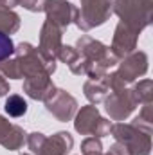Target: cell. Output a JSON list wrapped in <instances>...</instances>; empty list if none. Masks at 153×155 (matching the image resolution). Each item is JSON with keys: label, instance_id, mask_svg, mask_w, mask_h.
Listing matches in <instances>:
<instances>
[{"label": "cell", "instance_id": "1", "mask_svg": "<svg viewBox=\"0 0 153 155\" xmlns=\"http://www.w3.org/2000/svg\"><path fill=\"white\" fill-rule=\"evenodd\" d=\"M76 49L85 61V74L90 76V79L103 78L110 67L119 63V60L106 45L90 36H81L76 43Z\"/></svg>", "mask_w": 153, "mask_h": 155}, {"label": "cell", "instance_id": "2", "mask_svg": "<svg viewBox=\"0 0 153 155\" xmlns=\"http://www.w3.org/2000/svg\"><path fill=\"white\" fill-rule=\"evenodd\" d=\"M151 5L153 0H117L114 4V11L124 25L139 35L151 24Z\"/></svg>", "mask_w": 153, "mask_h": 155}, {"label": "cell", "instance_id": "3", "mask_svg": "<svg viewBox=\"0 0 153 155\" xmlns=\"http://www.w3.org/2000/svg\"><path fill=\"white\" fill-rule=\"evenodd\" d=\"M146 71H148V56H146V52H142V51L132 52V54H128L124 58V61L121 63L117 72L105 74V81H106L110 90H119V88H124L126 83H132L139 76L146 74Z\"/></svg>", "mask_w": 153, "mask_h": 155}, {"label": "cell", "instance_id": "4", "mask_svg": "<svg viewBox=\"0 0 153 155\" xmlns=\"http://www.w3.org/2000/svg\"><path fill=\"white\" fill-rule=\"evenodd\" d=\"M27 144L36 155H67L74 146V139L69 132H58L52 137L34 132L27 137Z\"/></svg>", "mask_w": 153, "mask_h": 155}, {"label": "cell", "instance_id": "5", "mask_svg": "<svg viewBox=\"0 0 153 155\" xmlns=\"http://www.w3.org/2000/svg\"><path fill=\"white\" fill-rule=\"evenodd\" d=\"M114 13V0H81V9H77L76 25L81 31H90L103 25Z\"/></svg>", "mask_w": 153, "mask_h": 155}, {"label": "cell", "instance_id": "6", "mask_svg": "<svg viewBox=\"0 0 153 155\" xmlns=\"http://www.w3.org/2000/svg\"><path fill=\"white\" fill-rule=\"evenodd\" d=\"M110 132L117 143H121L128 148L130 155H150V150H151L150 134L139 130L133 124H122V123L112 124Z\"/></svg>", "mask_w": 153, "mask_h": 155}, {"label": "cell", "instance_id": "7", "mask_svg": "<svg viewBox=\"0 0 153 155\" xmlns=\"http://www.w3.org/2000/svg\"><path fill=\"white\" fill-rule=\"evenodd\" d=\"M74 126H76V132H79L81 135H94V137L108 135L112 130V123L99 116V110L92 105L83 107L77 112Z\"/></svg>", "mask_w": 153, "mask_h": 155}, {"label": "cell", "instance_id": "8", "mask_svg": "<svg viewBox=\"0 0 153 155\" xmlns=\"http://www.w3.org/2000/svg\"><path fill=\"white\" fill-rule=\"evenodd\" d=\"M139 105L133 88H119L110 92V97L106 99V112L114 121H122L130 116L135 107Z\"/></svg>", "mask_w": 153, "mask_h": 155}, {"label": "cell", "instance_id": "9", "mask_svg": "<svg viewBox=\"0 0 153 155\" xmlns=\"http://www.w3.org/2000/svg\"><path fill=\"white\" fill-rule=\"evenodd\" d=\"M45 107L47 110L56 117L58 121H70L72 116L76 114L77 110V101L67 94L65 90H54V94H50L47 99H45Z\"/></svg>", "mask_w": 153, "mask_h": 155}, {"label": "cell", "instance_id": "10", "mask_svg": "<svg viewBox=\"0 0 153 155\" xmlns=\"http://www.w3.org/2000/svg\"><path fill=\"white\" fill-rule=\"evenodd\" d=\"M61 35H63V29L58 27L56 24L45 20L43 27H41V33H40V47L38 51L49 60V61H56V56H58V51L61 49Z\"/></svg>", "mask_w": 153, "mask_h": 155}, {"label": "cell", "instance_id": "11", "mask_svg": "<svg viewBox=\"0 0 153 155\" xmlns=\"http://www.w3.org/2000/svg\"><path fill=\"white\" fill-rule=\"evenodd\" d=\"M43 11L47 13V20L56 24L61 29L76 22L77 18V7L67 0H47Z\"/></svg>", "mask_w": 153, "mask_h": 155}, {"label": "cell", "instance_id": "12", "mask_svg": "<svg viewBox=\"0 0 153 155\" xmlns=\"http://www.w3.org/2000/svg\"><path fill=\"white\" fill-rule=\"evenodd\" d=\"M137 38L139 35L135 31H132L128 25H124L122 22L115 27V33H114V41H112V47L110 51L114 52V56L117 60L121 58H126L128 54L133 52V49L137 47Z\"/></svg>", "mask_w": 153, "mask_h": 155}, {"label": "cell", "instance_id": "13", "mask_svg": "<svg viewBox=\"0 0 153 155\" xmlns=\"http://www.w3.org/2000/svg\"><path fill=\"white\" fill-rule=\"evenodd\" d=\"M50 74L47 72H40V74H34V76L25 78L24 81V92L33 97V99H38V101H45L50 94H54L56 87L54 83L50 81Z\"/></svg>", "mask_w": 153, "mask_h": 155}, {"label": "cell", "instance_id": "14", "mask_svg": "<svg viewBox=\"0 0 153 155\" xmlns=\"http://www.w3.org/2000/svg\"><path fill=\"white\" fill-rule=\"evenodd\" d=\"M24 141H25V132L0 116V144L7 150H18L24 144Z\"/></svg>", "mask_w": 153, "mask_h": 155}, {"label": "cell", "instance_id": "15", "mask_svg": "<svg viewBox=\"0 0 153 155\" xmlns=\"http://www.w3.org/2000/svg\"><path fill=\"white\" fill-rule=\"evenodd\" d=\"M63 63H67L70 67V71L74 74H85V61L79 56L76 47H69V45H61V49L58 51V56Z\"/></svg>", "mask_w": 153, "mask_h": 155}, {"label": "cell", "instance_id": "16", "mask_svg": "<svg viewBox=\"0 0 153 155\" xmlns=\"http://www.w3.org/2000/svg\"><path fill=\"white\" fill-rule=\"evenodd\" d=\"M85 96H86V99L90 101V103H99V101H103L105 99V96L108 94V85H106V81H105V76L103 78H97V79H88L86 83H85Z\"/></svg>", "mask_w": 153, "mask_h": 155}, {"label": "cell", "instance_id": "17", "mask_svg": "<svg viewBox=\"0 0 153 155\" xmlns=\"http://www.w3.org/2000/svg\"><path fill=\"white\" fill-rule=\"evenodd\" d=\"M20 29V16L13 13L11 9L0 7V33L13 35Z\"/></svg>", "mask_w": 153, "mask_h": 155}, {"label": "cell", "instance_id": "18", "mask_svg": "<svg viewBox=\"0 0 153 155\" xmlns=\"http://www.w3.org/2000/svg\"><path fill=\"white\" fill-rule=\"evenodd\" d=\"M4 108H5V112L11 117H22V116H25V112H27V103H25V99L22 96L11 94L5 99V107Z\"/></svg>", "mask_w": 153, "mask_h": 155}, {"label": "cell", "instance_id": "19", "mask_svg": "<svg viewBox=\"0 0 153 155\" xmlns=\"http://www.w3.org/2000/svg\"><path fill=\"white\" fill-rule=\"evenodd\" d=\"M133 94L137 97L139 103H150L153 99V83L151 79H142L135 85L133 88Z\"/></svg>", "mask_w": 153, "mask_h": 155}, {"label": "cell", "instance_id": "20", "mask_svg": "<svg viewBox=\"0 0 153 155\" xmlns=\"http://www.w3.org/2000/svg\"><path fill=\"white\" fill-rule=\"evenodd\" d=\"M81 153L83 155H101L103 153V144L99 141V137H86L81 143Z\"/></svg>", "mask_w": 153, "mask_h": 155}, {"label": "cell", "instance_id": "21", "mask_svg": "<svg viewBox=\"0 0 153 155\" xmlns=\"http://www.w3.org/2000/svg\"><path fill=\"white\" fill-rule=\"evenodd\" d=\"M13 54H15V43H13L11 36L0 33V63L9 60Z\"/></svg>", "mask_w": 153, "mask_h": 155}, {"label": "cell", "instance_id": "22", "mask_svg": "<svg viewBox=\"0 0 153 155\" xmlns=\"http://www.w3.org/2000/svg\"><path fill=\"white\" fill-rule=\"evenodd\" d=\"M18 4L22 7H25L27 11H33V13H40L45 9V4L47 0H18Z\"/></svg>", "mask_w": 153, "mask_h": 155}, {"label": "cell", "instance_id": "23", "mask_svg": "<svg viewBox=\"0 0 153 155\" xmlns=\"http://www.w3.org/2000/svg\"><path fill=\"white\" fill-rule=\"evenodd\" d=\"M110 153H112V155H130V152H128V148H126L124 144L115 143L114 146L110 148Z\"/></svg>", "mask_w": 153, "mask_h": 155}, {"label": "cell", "instance_id": "24", "mask_svg": "<svg viewBox=\"0 0 153 155\" xmlns=\"http://www.w3.org/2000/svg\"><path fill=\"white\" fill-rule=\"evenodd\" d=\"M7 92H9V83H7V81L4 79V76L0 74V97H2V96H5Z\"/></svg>", "mask_w": 153, "mask_h": 155}, {"label": "cell", "instance_id": "25", "mask_svg": "<svg viewBox=\"0 0 153 155\" xmlns=\"http://www.w3.org/2000/svg\"><path fill=\"white\" fill-rule=\"evenodd\" d=\"M18 5V0H0V7H5V9H11Z\"/></svg>", "mask_w": 153, "mask_h": 155}]
</instances>
